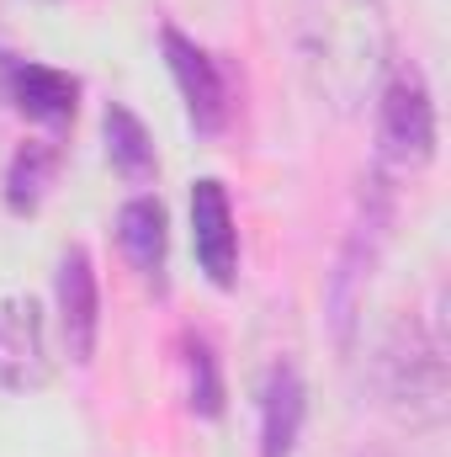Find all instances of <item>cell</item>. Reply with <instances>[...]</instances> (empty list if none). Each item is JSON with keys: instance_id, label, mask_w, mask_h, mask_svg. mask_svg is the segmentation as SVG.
Masks as SVG:
<instances>
[{"instance_id": "ba28073f", "label": "cell", "mask_w": 451, "mask_h": 457, "mask_svg": "<svg viewBox=\"0 0 451 457\" xmlns=\"http://www.w3.org/2000/svg\"><path fill=\"white\" fill-rule=\"evenodd\" d=\"M5 96L16 102V112L43 122V128H64L75 122V102H80V86L75 75L53 70V64H32V59H11L5 64Z\"/></svg>"}, {"instance_id": "9c48e42d", "label": "cell", "mask_w": 451, "mask_h": 457, "mask_svg": "<svg viewBox=\"0 0 451 457\" xmlns=\"http://www.w3.org/2000/svg\"><path fill=\"white\" fill-rule=\"evenodd\" d=\"M303 415H308V394L298 367L276 361L260 383V457H292L303 436Z\"/></svg>"}, {"instance_id": "7a4b0ae2", "label": "cell", "mask_w": 451, "mask_h": 457, "mask_svg": "<svg viewBox=\"0 0 451 457\" xmlns=\"http://www.w3.org/2000/svg\"><path fill=\"white\" fill-rule=\"evenodd\" d=\"M377 399L404 431H441L451 415L447 330L436 314H404L377 345Z\"/></svg>"}, {"instance_id": "30bf717a", "label": "cell", "mask_w": 451, "mask_h": 457, "mask_svg": "<svg viewBox=\"0 0 451 457\" xmlns=\"http://www.w3.org/2000/svg\"><path fill=\"white\" fill-rule=\"evenodd\" d=\"M117 250L127 255V266L138 277H160L165 271V250H170V213L160 197H127L117 213Z\"/></svg>"}, {"instance_id": "52a82bcc", "label": "cell", "mask_w": 451, "mask_h": 457, "mask_svg": "<svg viewBox=\"0 0 451 457\" xmlns=\"http://www.w3.org/2000/svg\"><path fill=\"white\" fill-rule=\"evenodd\" d=\"M53 298H59V330H64L70 356L91 361L96 356V330H102V282H96V266H91L86 245H70L59 255Z\"/></svg>"}, {"instance_id": "5b68a950", "label": "cell", "mask_w": 451, "mask_h": 457, "mask_svg": "<svg viewBox=\"0 0 451 457\" xmlns=\"http://www.w3.org/2000/svg\"><path fill=\"white\" fill-rule=\"evenodd\" d=\"M160 43H165V64H170V80H176V91H181V102H186L192 128H197V133H218L228 122V107H234V102H228L224 64H218L197 37H186L181 27H165Z\"/></svg>"}, {"instance_id": "277c9868", "label": "cell", "mask_w": 451, "mask_h": 457, "mask_svg": "<svg viewBox=\"0 0 451 457\" xmlns=\"http://www.w3.org/2000/svg\"><path fill=\"white\" fill-rule=\"evenodd\" d=\"M53 378L48 320L32 293H0V394H37Z\"/></svg>"}, {"instance_id": "3957f363", "label": "cell", "mask_w": 451, "mask_h": 457, "mask_svg": "<svg viewBox=\"0 0 451 457\" xmlns=\"http://www.w3.org/2000/svg\"><path fill=\"white\" fill-rule=\"evenodd\" d=\"M377 160L393 176H420L436 160L441 128H436V96L420 64L393 59L388 80L377 86Z\"/></svg>"}, {"instance_id": "4fadbf2b", "label": "cell", "mask_w": 451, "mask_h": 457, "mask_svg": "<svg viewBox=\"0 0 451 457\" xmlns=\"http://www.w3.org/2000/svg\"><path fill=\"white\" fill-rule=\"evenodd\" d=\"M186 372H192V410L218 415L224 410V383H218V356L208 341H186Z\"/></svg>"}, {"instance_id": "8992f818", "label": "cell", "mask_w": 451, "mask_h": 457, "mask_svg": "<svg viewBox=\"0 0 451 457\" xmlns=\"http://www.w3.org/2000/svg\"><path fill=\"white\" fill-rule=\"evenodd\" d=\"M192 250L213 287L239 282V224H234V203L218 176H202L192 187Z\"/></svg>"}, {"instance_id": "6da1fadb", "label": "cell", "mask_w": 451, "mask_h": 457, "mask_svg": "<svg viewBox=\"0 0 451 457\" xmlns=\"http://www.w3.org/2000/svg\"><path fill=\"white\" fill-rule=\"evenodd\" d=\"M292 48L314 107L340 122L361 117L393 70L388 0H303Z\"/></svg>"}, {"instance_id": "7c38bea8", "label": "cell", "mask_w": 451, "mask_h": 457, "mask_svg": "<svg viewBox=\"0 0 451 457\" xmlns=\"http://www.w3.org/2000/svg\"><path fill=\"white\" fill-rule=\"evenodd\" d=\"M102 133H107V160H112L117 176H127V181H149L154 176V138H149V128H144V117L127 112L122 102L107 107L102 117Z\"/></svg>"}, {"instance_id": "8fae6325", "label": "cell", "mask_w": 451, "mask_h": 457, "mask_svg": "<svg viewBox=\"0 0 451 457\" xmlns=\"http://www.w3.org/2000/svg\"><path fill=\"white\" fill-rule=\"evenodd\" d=\"M53 176H59V149L43 144V138L21 144L11 154V165H5V208L11 213H37L48 187H53Z\"/></svg>"}]
</instances>
